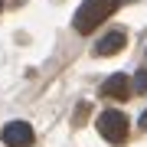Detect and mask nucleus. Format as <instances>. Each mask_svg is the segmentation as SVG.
I'll use <instances>...</instances> for the list:
<instances>
[{"instance_id": "1", "label": "nucleus", "mask_w": 147, "mask_h": 147, "mask_svg": "<svg viewBox=\"0 0 147 147\" xmlns=\"http://www.w3.org/2000/svg\"><path fill=\"white\" fill-rule=\"evenodd\" d=\"M118 3L121 0H85V3L79 7V13H75L72 26L79 33H92L95 26H101V23L118 10Z\"/></svg>"}, {"instance_id": "2", "label": "nucleus", "mask_w": 147, "mask_h": 147, "mask_svg": "<svg viewBox=\"0 0 147 147\" xmlns=\"http://www.w3.org/2000/svg\"><path fill=\"white\" fill-rule=\"evenodd\" d=\"M98 131H101L105 141L121 144V141L127 137V118L121 115V111H105V115L98 118Z\"/></svg>"}, {"instance_id": "3", "label": "nucleus", "mask_w": 147, "mask_h": 147, "mask_svg": "<svg viewBox=\"0 0 147 147\" xmlns=\"http://www.w3.org/2000/svg\"><path fill=\"white\" fill-rule=\"evenodd\" d=\"M7 147H30L33 144V127L26 121H10V124H3V131H0Z\"/></svg>"}, {"instance_id": "4", "label": "nucleus", "mask_w": 147, "mask_h": 147, "mask_svg": "<svg viewBox=\"0 0 147 147\" xmlns=\"http://www.w3.org/2000/svg\"><path fill=\"white\" fill-rule=\"evenodd\" d=\"M124 42H127V33L124 30H111V33H105V36L98 39L95 53H98V56H115V53L124 49Z\"/></svg>"}, {"instance_id": "5", "label": "nucleus", "mask_w": 147, "mask_h": 147, "mask_svg": "<svg viewBox=\"0 0 147 147\" xmlns=\"http://www.w3.org/2000/svg\"><path fill=\"white\" fill-rule=\"evenodd\" d=\"M101 95H108V98H118V101H124L127 95H131V79L127 75H111V79H105V85H101Z\"/></svg>"}, {"instance_id": "6", "label": "nucleus", "mask_w": 147, "mask_h": 147, "mask_svg": "<svg viewBox=\"0 0 147 147\" xmlns=\"http://www.w3.org/2000/svg\"><path fill=\"white\" fill-rule=\"evenodd\" d=\"M134 88L137 92H147V72H137L134 75Z\"/></svg>"}, {"instance_id": "7", "label": "nucleus", "mask_w": 147, "mask_h": 147, "mask_svg": "<svg viewBox=\"0 0 147 147\" xmlns=\"http://www.w3.org/2000/svg\"><path fill=\"white\" fill-rule=\"evenodd\" d=\"M141 127H147V111H144V115H141Z\"/></svg>"}, {"instance_id": "8", "label": "nucleus", "mask_w": 147, "mask_h": 147, "mask_svg": "<svg viewBox=\"0 0 147 147\" xmlns=\"http://www.w3.org/2000/svg\"><path fill=\"white\" fill-rule=\"evenodd\" d=\"M0 7H3V0H0Z\"/></svg>"}]
</instances>
